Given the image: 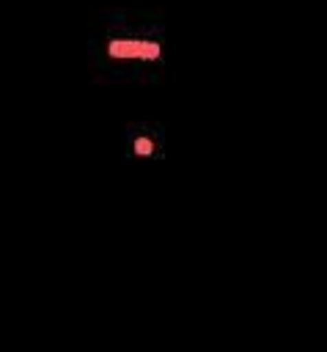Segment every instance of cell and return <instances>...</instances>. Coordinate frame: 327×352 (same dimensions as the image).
Returning a JSON list of instances; mask_svg holds the SVG:
<instances>
[{"label": "cell", "instance_id": "obj_1", "mask_svg": "<svg viewBox=\"0 0 327 352\" xmlns=\"http://www.w3.org/2000/svg\"><path fill=\"white\" fill-rule=\"evenodd\" d=\"M159 44L157 41H146V38H113L107 44V55L110 58H137V60H154L159 58Z\"/></svg>", "mask_w": 327, "mask_h": 352}, {"label": "cell", "instance_id": "obj_2", "mask_svg": "<svg viewBox=\"0 0 327 352\" xmlns=\"http://www.w3.org/2000/svg\"><path fill=\"white\" fill-rule=\"evenodd\" d=\"M151 151H154V143H151L148 138H137V140H135V154H137V157H148Z\"/></svg>", "mask_w": 327, "mask_h": 352}]
</instances>
